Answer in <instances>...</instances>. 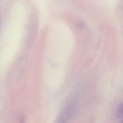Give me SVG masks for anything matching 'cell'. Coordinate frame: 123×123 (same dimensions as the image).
<instances>
[{"label":"cell","mask_w":123,"mask_h":123,"mask_svg":"<svg viewBox=\"0 0 123 123\" xmlns=\"http://www.w3.org/2000/svg\"><path fill=\"white\" fill-rule=\"evenodd\" d=\"M74 103L68 102L61 110L58 115L55 123H68V120L74 111Z\"/></svg>","instance_id":"1"},{"label":"cell","mask_w":123,"mask_h":123,"mask_svg":"<svg viewBox=\"0 0 123 123\" xmlns=\"http://www.w3.org/2000/svg\"><path fill=\"white\" fill-rule=\"evenodd\" d=\"M116 116L121 123H123V102L120 103L116 110Z\"/></svg>","instance_id":"2"}]
</instances>
